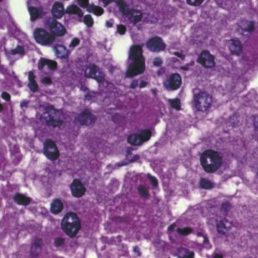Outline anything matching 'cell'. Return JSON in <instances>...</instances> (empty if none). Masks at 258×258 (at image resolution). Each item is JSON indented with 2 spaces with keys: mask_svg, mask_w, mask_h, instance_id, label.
<instances>
[{
  "mask_svg": "<svg viewBox=\"0 0 258 258\" xmlns=\"http://www.w3.org/2000/svg\"><path fill=\"white\" fill-rule=\"evenodd\" d=\"M200 161L204 170L208 173L216 172L222 164V159L220 154L213 150L204 151L201 154Z\"/></svg>",
  "mask_w": 258,
  "mask_h": 258,
  "instance_id": "obj_1",
  "label": "cell"
},
{
  "mask_svg": "<svg viewBox=\"0 0 258 258\" xmlns=\"http://www.w3.org/2000/svg\"><path fill=\"white\" fill-rule=\"evenodd\" d=\"M40 119L45 125L54 128L62 126L64 122V115L62 110H58L53 105H49L45 108Z\"/></svg>",
  "mask_w": 258,
  "mask_h": 258,
  "instance_id": "obj_2",
  "label": "cell"
},
{
  "mask_svg": "<svg viewBox=\"0 0 258 258\" xmlns=\"http://www.w3.org/2000/svg\"><path fill=\"white\" fill-rule=\"evenodd\" d=\"M61 228L69 237H75L81 229V222L78 215L74 212H68L63 217Z\"/></svg>",
  "mask_w": 258,
  "mask_h": 258,
  "instance_id": "obj_3",
  "label": "cell"
},
{
  "mask_svg": "<svg viewBox=\"0 0 258 258\" xmlns=\"http://www.w3.org/2000/svg\"><path fill=\"white\" fill-rule=\"evenodd\" d=\"M132 62L129 65L126 73H125V77L126 78H134L136 76L144 73L146 70V61L144 56L136 59V60H131Z\"/></svg>",
  "mask_w": 258,
  "mask_h": 258,
  "instance_id": "obj_4",
  "label": "cell"
},
{
  "mask_svg": "<svg viewBox=\"0 0 258 258\" xmlns=\"http://www.w3.org/2000/svg\"><path fill=\"white\" fill-rule=\"evenodd\" d=\"M212 97L206 92H199L198 94H195L194 97L196 109L201 112L209 110L212 104Z\"/></svg>",
  "mask_w": 258,
  "mask_h": 258,
  "instance_id": "obj_5",
  "label": "cell"
},
{
  "mask_svg": "<svg viewBox=\"0 0 258 258\" xmlns=\"http://www.w3.org/2000/svg\"><path fill=\"white\" fill-rule=\"evenodd\" d=\"M152 132L150 130H143L140 133L131 134L128 136L127 142L132 146H141L150 140Z\"/></svg>",
  "mask_w": 258,
  "mask_h": 258,
  "instance_id": "obj_6",
  "label": "cell"
},
{
  "mask_svg": "<svg viewBox=\"0 0 258 258\" xmlns=\"http://www.w3.org/2000/svg\"><path fill=\"white\" fill-rule=\"evenodd\" d=\"M43 152L45 157L51 161H55L60 158V153L58 148L57 145L51 139H47L44 142V148Z\"/></svg>",
  "mask_w": 258,
  "mask_h": 258,
  "instance_id": "obj_7",
  "label": "cell"
},
{
  "mask_svg": "<svg viewBox=\"0 0 258 258\" xmlns=\"http://www.w3.org/2000/svg\"><path fill=\"white\" fill-rule=\"evenodd\" d=\"M34 37L38 44L42 45H50L55 41V36L53 34L43 29H36L34 30Z\"/></svg>",
  "mask_w": 258,
  "mask_h": 258,
  "instance_id": "obj_8",
  "label": "cell"
},
{
  "mask_svg": "<svg viewBox=\"0 0 258 258\" xmlns=\"http://www.w3.org/2000/svg\"><path fill=\"white\" fill-rule=\"evenodd\" d=\"M97 120V117L89 110H82L75 118V121L81 126H90L94 125Z\"/></svg>",
  "mask_w": 258,
  "mask_h": 258,
  "instance_id": "obj_9",
  "label": "cell"
},
{
  "mask_svg": "<svg viewBox=\"0 0 258 258\" xmlns=\"http://www.w3.org/2000/svg\"><path fill=\"white\" fill-rule=\"evenodd\" d=\"M84 74H85V77L93 79L94 80H96L99 84H103L105 80V76H104V72L95 64H91L86 69Z\"/></svg>",
  "mask_w": 258,
  "mask_h": 258,
  "instance_id": "obj_10",
  "label": "cell"
},
{
  "mask_svg": "<svg viewBox=\"0 0 258 258\" xmlns=\"http://www.w3.org/2000/svg\"><path fill=\"white\" fill-rule=\"evenodd\" d=\"M146 47L151 52H160L165 50V44L160 37H153L146 43Z\"/></svg>",
  "mask_w": 258,
  "mask_h": 258,
  "instance_id": "obj_11",
  "label": "cell"
},
{
  "mask_svg": "<svg viewBox=\"0 0 258 258\" xmlns=\"http://www.w3.org/2000/svg\"><path fill=\"white\" fill-rule=\"evenodd\" d=\"M197 62L203 66L204 68L211 69L215 67V58L208 50H204L201 53V55L199 56Z\"/></svg>",
  "mask_w": 258,
  "mask_h": 258,
  "instance_id": "obj_12",
  "label": "cell"
},
{
  "mask_svg": "<svg viewBox=\"0 0 258 258\" xmlns=\"http://www.w3.org/2000/svg\"><path fill=\"white\" fill-rule=\"evenodd\" d=\"M72 196L75 198H80L85 195L86 188L80 180L74 179L69 185Z\"/></svg>",
  "mask_w": 258,
  "mask_h": 258,
  "instance_id": "obj_13",
  "label": "cell"
},
{
  "mask_svg": "<svg viewBox=\"0 0 258 258\" xmlns=\"http://www.w3.org/2000/svg\"><path fill=\"white\" fill-rule=\"evenodd\" d=\"M181 84H182L181 76L179 74L175 73L171 74L169 79L165 82L164 85L168 90H176L181 86Z\"/></svg>",
  "mask_w": 258,
  "mask_h": 258,
  "instance_id": "obj_14",
  "label": "cell"
},
{
  "mask_svg": "<svg viewBox=\"0 0 258 258\" xmlns=\"http://www.w3.org/2000/svg\"><path fill=\"white\" fill-rule=\"evenodd\" d=\"M49 25H50V30L55 36L61 37L65 34L66 29L64 26L56 20H55V19L50 18V21H49Z\"/></svg>",
  "mask_w": 258,
  "mask_h": 258,
  "instance_id": "obj_15",
  "label": "cell"
},
{
  "mask_svg": "<svg viewBox=\"0 0 258 258\" xmlns=\"http://www.w3.org/2000/svg\"><path fill=\"white\" fill-rule=\"evenodd\" d=\"M229 50L231 54L233 55H239L242 53L243 51V45L241 42L237 39H232L229 41Z\"/></svg>",
  "mask_w": 258,
  "mask_h": 258,
  "instance_id": "obj_16",
  "label": "cell"
},
{
  "mask_svg": "<svg viewBox=\"0 0 258 258\" xmlns=\"http://www.w3.org/2000/svg\"><path fill=\"white\" fill-rule=\"evenodd\" d=\"M44 246V242L43 240L40 238H36L33 241L31 246V250H30V254L32 257H37L39 256V252L42 251V248Z\"/></svg>",
  "mask_w": 258,
  "mask_h": 258,
  "instance_id": "obj_17",
  "label": "cell"
},
{
  "mask_svg": "<svg viewBox=\"0 0 258 258\" xmlns=\"http://www.w3.org/2000/svg\"><path fill=\"white\" fill-rule=\"evenodd\" d=\"M13 200L17 205L23 206H29L32 201V199L30 198V197L25 196L24 194H21V193H17V194H15V195L13 196Z\"/></svg>",
  "mask_w": 258,
  "mask_h": 258,
  "instance_id": "obj_18",
  "label": "cell"
},
{
  "mask_svg": "<svg viewBox=\"0 0 258 258\" xmlns=\"http://www.w3.org/2000/svg\"><path fill=\"white\" fill-rule=\"evenodd\" d=\"M64 210V204L60 199H54L50 204V212L53 215H59Z\"/></svg>",
  "mask_w": 258,
  "mask_h": 258,
  "instance_id": "obj_19",
  "label": "cell"
},
{
  "mask_svg": "<svg viewBox=\"0 0 258 258\" xmlns=\"http://www.w3.org/2000/svg\"><path fill=\"white\" fill-rule=\"evenodd\" d=\"M217 232H219L220 234L225 235L227 234V232L231 230V228H232V224H231V222H230L228 220L222 219L217 222Z\"/></svg>",
  "mask_w": 258,
  "mask_h": 258,
  "instance_id": "obj_20",
  "label": "cell"
},
{
  "mask_svg": "<svg viewBox=\"0 0 258 258\" xmlns=\"http://www.w3.org/2000/svg\"><path fill=\"white\" fill-rule=\"evenodd\" d=\"M52 14L53 16L55 17V18H61L64 16V13H65V10H64V5L63 3H60V2H56V3L53 5L52 8Z\"/></svg>",
  "mask_w": 258,
  "mask_h": 258,
  "instance_id": "obj_21",
  "label": "cell"
},
{
  "mask_svg": "<svg viewBox=\"0 0 258 258\" xmlns=\"http://www.w3.org/2000/svg\"><path fill=\"white\" fill-rule=\"evenodd\" d=\"M127 17L131 21V23L134 24H137L142 19L143 14L141 11L136 10V9H133V10H130L129 13H128Z\"/></svg>",
  "mask_w": 258,
  "mask_h": 258,
  "instance_id": "obj_22",
  "label": "cell"
},
{
  "mask_svg": "<svg viewBox=\"0 0 258 258\" xmlns=\"http://www.w3.org/2000/svg\"><path fill=\"white\" fill-rule=\"evenodd\" d=\"M143 50H142V47L140 45H134L131 48L130 50V60H134L138 59V58L143 56Z\"/></svg>",
  "mask_w": 258,
  "mask_h": 258,
  "instance_id": "obj_23",
  "label": "cell"
},
{
  "mask_svg": "<svg viewBox=\"0 0 258 258\" xmlns=\"http://www.w3.org/2000/svg\"><path fill=\"white\" fill-rule=\"evenodd\" d=\"M56 56L60 59H66L69 56V50L64 45H56L54 48Z\"/></svg>",
  "mask_w": 258,
  "mask_h": 258,
  "instance_id": "obj_24",
  "label": "cell"
},
{
  "mask_svg": "<svg viewBox=\"0 0 258 258\" xmlns=\"http://www.w3.org/2000/svg\"><path fill=\"white\" fill-rule=\"evenodd\" d=\"M45 65L49 66V68H50V69H51V70H55L56 68H57V63L55 62V61H54V60H47V59H44V58H43V59H41V60H39V69H42Z\"/></svg>",
  "mask_w": 258,
  "mask_h": 258,
  "instance_id": "obj_25",
  "label": "cell"
},
{
  "mask_svg": "<svg viewBox=\"0 0 258 258\" xmlns=\"http://www.w3.org/2000/svg\"><path fill=\"white\" fill-rule=\"evenodd\" d=\"M28 86H29V89L33 93L38 91V89H39V85H38V84L35 80V74H34L33 71L29 72V84H28Z\"/></svg>",
  "mask_w": 258,
  "mask_h": 258,
  "instance_id": "obj_26",
  "label": "cell"
},
{
  "mask_svg": "<svg viewBox=\"0 0 258 258\" xmlns=\"http://www.w3.org/2000/svg\"><path fill=\"white\" fill-rule=\"evenodd\" d=\"M194 252L190 251L185 249V248L180 247L177 250V251L175 252V256L181 258H192L194 257Z\"/></svg>",
  "mask_w": 258,
  "mask_h": 258,
  "instance_id": "obj_27",
  "label": "cell"
},
{
  "mask_svg": "<svg viewBox=\"0 0 258 258\" xmlns=\"http://www.w3.org/2000/svg\"><path fill=\"white\" fill-rule=\"evenodd\" d=\"M65 13H68V14H77L79 17L83 16V12L80 10V8H79L78 6L74 5V4L69 6L67 9H66Z\"/></svg>",
  "mask_w": 258,
  "mask_h": 258,
  "instance_id": "obj_28",
  "label": "cell"
},
{
  "mask_svg": "<svg viewBox=\"0 0 258 258\" xmlns=\"http://www.w3.org/2000/svg\"><path fill=\"white\" fill-rule=\"evenodd\" d=\"M88 11L89 12H92V13L95 14L96 16H101L104 13V9L99 7V6H95L94 4H92L89 7H88Z\"/></svg>",
  "mask_w": 258,
  "mask_h": 258,
  "instance_id": "obj_29",
  "label": "cell"
},
{
  "mask_svg": "<svg viewBox=\"0 0 258 258\" xmlns=\"http://www.w3.org/2000/svg\"><path fill=\"white\" fill-rule=\"evenodd\" d=\"M115 2L117 3V5L120 7V9L121 10V12H122L125 15L127 16L129 12H130V10L128 9L127 5L125 4V1H124V0H115Z\"/></svg>",
  "mask_w": 258,
  "mask_h": 258,
  "instance_id": "obj_30",
  "label": "cell"
},
{
  "mask_svg": "<svg viewBox=\"0 0 258 258\" xmlns=\"http://www.w3.org/2000/svg\"><path fill=\"white\" fill-rule=\"evenodd\" d=\"M29 11L30 13L31 21H35L39 17V10L35 7H29Z\"/></svg>",
  "mask_w": 258,
  "mask_h": 258,
  "instance_id": "obj_31",
  "label": "cell"
},
{
  "mask_svg": "<svg viewBox=\"0 0 258 258\" xmlns=\"http://www.w3.org/2000/svg\"><path fill=\"white\" fill-rule=\"evenodd\" d=\"M200 186L202 189H206V190H210L214 187V184L210 180H206V179H201L200 181Z\"/></svg>",
  "mask_w": 258,
  "mask_h": 258,
  "instance_id": "obj_32",
  "label": "cell"
},
{
  "mask_svg": "<svg viewBox=\"0 0 258 258\" xmlns=\"http://www.w3.org/2000/svg\"><path fill=\"white\" fill-rule=\"evenodd\" d=\"M169 103L170 104V106L175 109V110H181V103L179 99H170Z\"/></svg>",
  "mask_w": 258,
  "mask_h": 258,
  "instance_id": "obj_33",
  "label": "cell"
},
{
  "mask_svg": "<svg viewBox=\"0 0 258 258\" xmlns=\"http://www.w3.org/2000/svg\"><path fill=\"white\" fill-rule=\"evenodd\" d=\"M138 192L139 194L141 195L143 198H149L150 196V192H149V190L145 186V185H140L138 187Z\"/></svg>",
  "mask_w": 258,
  "mask_h": 258,
  "instance_id": "obj_34",
  "label": "cell"
},
{
  "mask_svg": "<svg viewBox=\"0 0 258 258\" xmlns=\"http://www.w3.org/2000/svg\"><path fill=\"white\" fill-rule=\"evenodd\" d=\"M177 232L180 235L182 236H187V235L190 234L192 232V229L190 227H185V228H179L177 229Z\"/></svg>",
  "mask_w": 258,
  "mask_h": 258,
  "instance_id": "obj_35",
  "label": "cell"
},
{
  "mask_svg": "<svg viewBox=\"0 0 258 258\" xmlns=\"http://www.w3.org/2000/svg\"><path fill=\"white\" fill-rule=\"evenodd\" d=\"M84 22L85 25H87L88 27H92L93 26V24H94V20H93V18H92L91 16L89 15V14L84 16Z\"/></svg>",
  "mask_w": 258,
  "mask_h": 258,
  "instance_id": "obj_36",
  "label": "cell"
},
{
  "mask_svg": "<svg viewBox=\"0 0 258 258\" xmlns=\"http://www.w3.org/2000/svg\"><path fill=\"white\" fill-rule=\"evenodd\" d=\"M243 29L246 30L247 32H249V33H251V32L255 30V24H254L253 22H247L246 25H245Z\"/></svg>",
  "mask_w": 258,
  "mask_h": 258,
  "instance_id": "obj_37",
  "label": "cell"
},
{
  "mask_svg": "<svg viewBox=\"0 0 258 258\" xmlns=\"http://www.w3.org/2000/svg\"><path fill=\"white\" fill-rule=\"evenodd\" d=\"M64 244V239L63 237L59 236V237H57L55 240V246L56 247H60V246H62Z\"/></svg>",
  "mask_w": 258,
  "mask_h": 258,
  "instance_id": "obj_38",
  "label": "cell"
},
{
  "mask_svg": "<svg viewBox=\"0 0 258 258\" xmlns=\"http://www.w3.org/2000/svg\"><path fill=\"white\" fill-rule=\"evenodd\" d=\"M204 0H186V2L189 5L191 6H199L203 3Z\"/></svg>",
  "mask_w": 258,
  "mask_h": 258,
  "instance_id": "obj_39",
  "label": "cell"
},
{
  "mask_svg": "<svg viewBox=\"0 0 258 258\" xmlns=\"http://www.w3.org/2000/svg\"><path fill=\"white\" fill-rule=\"evenodd\" d=\"M147 177H148L149 180H150V182H151V184L154 185L155 187H157V186H158V180H157L155 176L151 175L150 174H148V175H147Z\"/></svg>",
  "mask_w": 258,
  "mask_h": 258,
  "instance_id": "obj_40",
  "label": "cell"
},
{
  "mask_svg": "<svg viewBox=\"0 0 258 258\" xmlns=\"http://www.w3.org/2000/svg\"><path fill=\"white\" fill-rule=\"evenodd\" d=\"M12 54L13 55H16V54H18V55H24V48L22 46H18L16 48L15 50H12Z\"/></svg>",
  "mask_w": 258,
  "mask_h": 258,
  "instance_id": "obj_41",
  "label": "cell"
},
{
  "mask_svg": "<svg viewBox=\"0 0 258 258\" xmlns=\"http://www.w3.org/2000/svg\"><path fill=\"white\" fill-rule=\"evenodd\" d=\"M117 31L119 34L123 35V34H125V32H126V27H125V25H123V24H119L117 26Z\"/></svg>",
  "mask_w": 258,
  "mask_h": 258,
  "instance_id": "obj_42",
  "label": "cell"
},
{
  "mask_svg": "<svg viewBox=\"0 0 258 258\" xmlns=\"http://www.w3.org/2000/svg\"><path fill=\"white\" fill-rule=\"evenodd\" d=\"M78 3H79V5L82 8H88L89 7V0H77Z\"/></svg>",
  "mask_w": 258,
  "mask_h": 258,
  "instance_id": "obj_43",
  "label": "cell"
},
{
  "mask_svg": "<svg viewBox=\"0 0 258 258\" xmlns=\"http://www.w3.org/2000/svg\"><path fill=\"white\" fill-rule=\"evenodd\" d=\"M153 64H154L155 66H156V67H160V66L162 65V64H163V60H162L161 58L157 57L154 60V62H153Z\"/></svg>",
  "mask_w": 258,
  "mask_h": 258,
  "instance_id": "obj_44",
  "label": "cell"
},
{
  "mask_svg": "<svg viewBox=\"0 0 258 258\" xmlns=\"http://www.w3.org/2000/svg\"><path fill=\"white\" fill-rule=\"evenodd\" d=\"M1 97H2V99H4L5 101H9L11 99V96L10 94H8V92H3L2 93V94H1Z\"/></svg>",
  "mask_w": 258,
  "mask_h": 258,
  "instance_id": "obj_45",
  "label": "cell"
},
{
  "mask_svg": "<svg viewBox=\"0 0 258 258\" xmlns=\"http://www.w3.org/2000/svg\"><path fill=\"white\" fill-rule=\"evenodd\" d=\"M42 83L45 84V85H49V84H52V79L50 77H45V78H43V79H42Z\"/></svg>",
  "mask_w": 258,
  "mask_h": 258,
  "instance_id": "obj_46",
  "label": "cell"
},
{
  "mask_svg": "<svg viewBox=\"0 0 258 258\" xmlns=\"http://www.w3.org/2000/svg\"><path fill=\"white\" fill-rule=\"evenodd\" d=\"M79 39L78 38H75V39H74L73 40H72V42L70 43V47H76L77 45H79Z\"/></svg>",
  "mask_w": 258,
  "mask_h": 258,
  "instance_id": "obj_47",
  "label": "cell"
},
{
  "mask_svg": "<svg viewBox=\"0 0 258 258\" xmlns=\"http://www.w3.org/2000/svg\"><path fill=\"white\" fill-rule=\"evenodd\" d=\"M137 84H138V82H137V80H134L133 82L131 83V89H136V86H137Z\"/></svg>",
  "mask_w": 258,
  "mask_h": 258,
  "instance_id": "obj_48",
  "label": "cell"
},
{
  "mask_svg": "<svg viewBox=\"0 0 258 258\" xmlns=\"http://www.w3.org/2000/svg\"><path fill=\"white\" fill-rule=\"evenodd\" d=\"M99 1H101L102 3H103V4H104V6H107L109 5L110 3H111V0H99Z\"/></svg>",
  "mask_w": 258,
  "mask_h": 258,
  "instance_id": "obj_49",
  "label": "cell"
},
{
  "mask_svg": "<svg viewBox=\"0 0 258 258\" xmlns=\"http://www.w3.org/2000/svg\"><path fill=\"white\" fill-rule=\"evenodd\" d=\"M133 251H134V252H136L138 256H141V252L140 251V250H139V248L137 247V246H135V247H134V249H133Z\"/></svg>",
  "mask_w": 258,
  "mask_h": 258,
  "instance_id": "obj_50",
  "label": "cell"
},
{
  "mask_svg": "<svg viewBox=\"0 0 258 258\" xmlns=\"http://www.w3.org/2000/svg\"><path fill=\"white\" fill-rule=\"evenodd\" d=\"M147 84H147V82H146V81H141V84H140V88H141V89H142V88H145L146 86H147Z\"/></svg>",
  "mask_w": 258,
  "mask_h": 258,
  "instance_id": "obj_51",
  "label": "cell"
},
{
  "mask_svg": "<svg viewBox=\"0 0 258 258\" xmlns=\"http://www.w3.org/2000/svg\"><path fill=\"white\" fill-rule=\"evenodd\" d=\"M175 56H177V57L180 58V59H182V60H184L185 59V56L182 55V54H180V53H178V52H175Z\"/></svg>",
  "mask_w": 258,
  "mask_h": 258,
  "instance_id": "obj_52",
  "label": "cell"
},
{
  "mask_svg": "<svg viewBox=\"0 0 258 258\" xmlns=\"http://www.w3.org/2000/svg\"><path fill=\"white\" fill-rule=\"evenodd\" d=\"M28 104H29V101H23L20 104L21 108H24V107H26L27 105H28Z\"/></svg>",
  "mask_w": 258,
  "mask_h": 258,
  "instance_id": "obj_53",
  "label": "cell"
},
{
  "mask_svg": "<svg viewBox=\"0 0 258 258\" xmlns=\"http://www.w3.org/2000/svg\"><path fill=\"white\" fill-rule=\"evenodd\" d=\"M175 227H176V224H175V223H174V224H172L171 226H170V227H169V229H168V231H169V232H172L173 230L175 229Z\"/></svg>",
  "mask_w": 258,
  "mask_h": 258,
  "instance_id": "obj_54",
  "label": "cell"
},
{
  "mask_svg": "<svg viewBox=\"0 0 258 258\" xmlns=\"http://www.w3.org/2000/svg\"><path fill=\"white\" fill-rule=\"evenodd\" d=\"M106 25H107V26H108V27H111V26H112V24H110V22H107V23H106Z\"/></svg>",
  "mask_w": 258,
  "mask_h": 258,
  "instance_id": "obj_55",
  "label": "cell"
},
{
  "mask_svg": "<svg viewBox=\"0 0 258 258\" xmlns=\"http://www.w3.org/2000/svg\"><path fill=\"white\" fill-rule=\"evenodd\" d=\"M0 107H1V108H0V111H3V104H1V105H0Z\"/></svg>",
  "mask_w": 258,
  "mask_h": 258,
  "instance_id": "obj_56",
  "label": "cell"
},
{
  "mask_svg": "<svg viewBox=\"0 0 258 258\" xmlns=\"http://www.w3.org/2000/svg\"><path fill=\"white\" fill-rule=\"evenodd\" d=\"M215 257H223V256H221V255H217V256H215Z\"/></svg>",
  "mask_w": 258,
  "mask_h": 258,
  "instance_id": "obj_57",
  "label": "cell"
},
{
  "mask_svg": "<svg viewBox=\"0 0 258 258\" xmlns=\"http://www.w3.org/2000/svg\"><path fill=\"white\" fill-rule=\"evenodd\" d=\"M257 175H258V170H257Z\"/></svg>",
  "mask_w": 258,
  "mask_h": 258,
  "instance_id": "obj_58",
  "label": "cell"
}]
</instances>
